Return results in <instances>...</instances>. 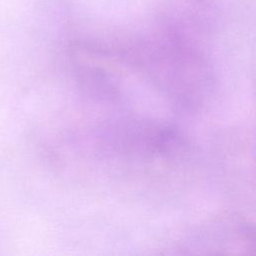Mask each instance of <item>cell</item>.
<instances>
[{"label": "cell", "mask_w": 256, "mask_h": 256, "mask_svg": "<svg viewBox=\"0 0 256 256\" xmlns=\"http://www.w3.org/2000/svg\"><path fill=\"white\" fill-rule=\"evenodd\" d=\"M253 232L246 224L234 221L213 223L199 230L184 244V248L194 249H245L255 248Z\"/></svg>", "instance_id": "obj_1"}]
</instances>
